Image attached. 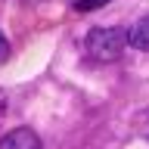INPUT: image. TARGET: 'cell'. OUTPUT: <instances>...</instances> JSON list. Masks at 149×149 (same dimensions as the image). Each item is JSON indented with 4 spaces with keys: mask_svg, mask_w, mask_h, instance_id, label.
<instances>
[{
    "mask_svg": "<svg viewBox=\"0 0 149 149\" xmlns=\"http://www.w3.org/2000/svg\"><path fill=\"white\" fill-rule=\"evenodd\" d=\"M0 149H44V146L31 127H16L6 137H0Z\"/></svg>",
    "mask_w": 149,
    "mask_h": 149,
    "instance_id": "obj_2",
    "label": "cell"
},
{
    "mask_svg": "<svg viewBox=\"0 0 149 149\" xmlns=\"http://www.w3.org/2000/svg\"><path fill=\"white\" fill-rule=\"evenodd\" d=\"M84 50L96 62H115L127 50V34L124 28H93L84 40Z\"/></svg>",
    "mask_w": 149,
    "mask_h": 149,
    "instance_id": "obj_1",
    "label": "cell"
},
{
    "mask_svg": "<svg viewBox=\"0 0 149 149\" xmlns=\"http://www.w3.org/2000/svg\"><path fill=\"white\" fill-rule=\"evenodd\" d=\"M6 109H9V96H6V90L0 87V115H6Z\"/></svg>",
    "mask_w": 149,
    "mask_h": 149,
    "instance_id": "obj_6",
    "label": "cell"
},
{
    "mask_svg": "<svg viewBox=\"0 0 149 149\" xmlns=\"http://www.w3.org/2000/svg\"><path fill=\"white\" fill-rule=\"evenodd\" d=\"M127 34V44L134 47V50H143V53H149V16L137 19L134 25L124 31Z\"/></svg>",
    "mask_w": 149,
    "mask_h": 149,
    "instance_id": "obj_3",
    "label": "cell"
},
{
    "mask_svg": "<svg viewBox=\"0 0 149 149\" xmlns=\"http://www.w3.org/2000/svg\"><path fill=\"white\" fill-rule=\"evenodd\" d=\"M9 59V40H6V34H0V65Z\"/></svg>",
    "mask_w": 149,
    "mask_h": 149,
    "instance_id": "obj_5",
    "label": "cell"
},
{
    "mask_svg": "<svg viewBox=\"0 0 149 149\" xmlns=\"http://www.w3.org/2000/svg\"><path fill=\"white\" fill-rule=\"evenodd\" d=\"M106 3H112V0H74V9L78 13H93V9L106 6Z\"/></svg>",
    "mask_w": 149,
    "mask_h": 149,
    "instance_id": "obj_4",
    "label": "cell"
}]
</instances>
